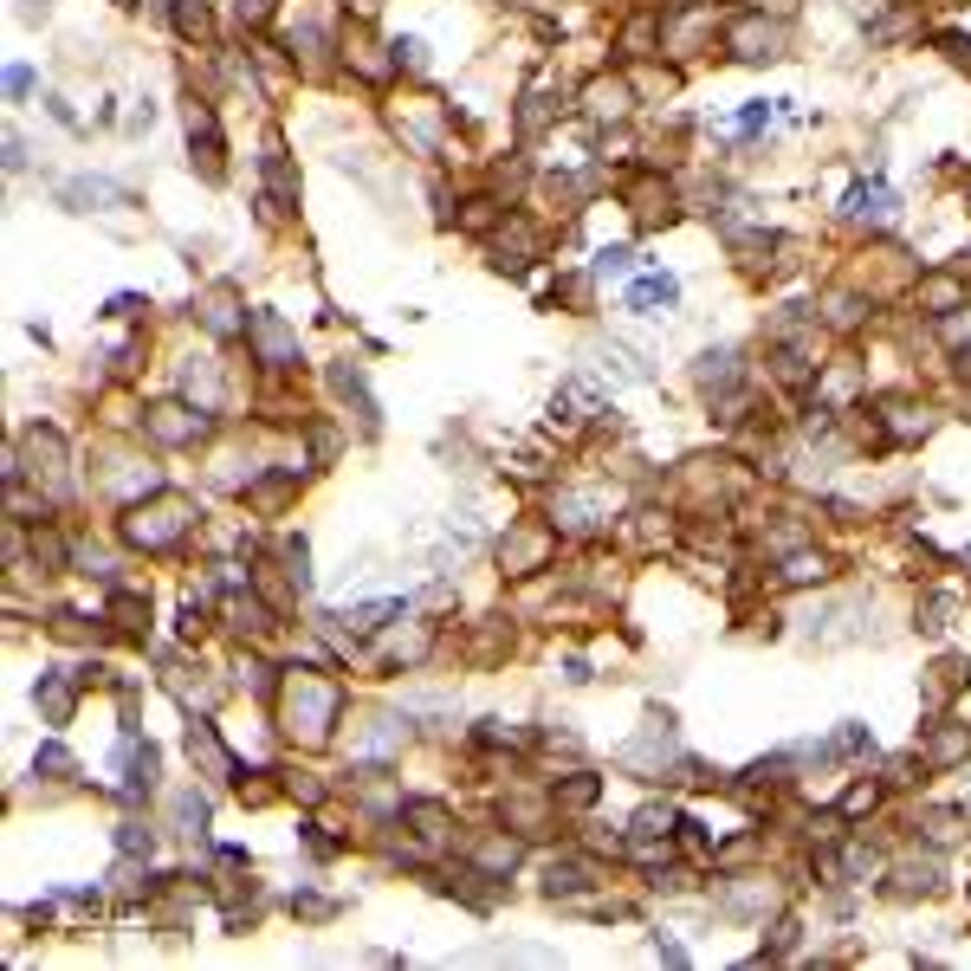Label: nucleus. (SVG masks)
<instances>
[{"mask_svg": "<svg viewBox=\"0 0 971 971\" xmlns=\"http://www.w3.org/2000/svg\"><path fill=\"white\" fill-rule=\"evenodd\" d=\"M285 719H292V738H305V745H324L337 726V687H324V680H298L292 693H285Z\"/></svg>", "mask_w": 971, "mask_h": 971, "instance_id": "nucleus-1", "label": "nucleus"}, {"mask_svg": "<svg viewBox=\"0 0 971 971\" xmlns=\"http://www.w3.org/2000/svg\"><path fill=\"white\" fill-rule=\"evenodd\" d=\"M188 531V499H156V505H136L130 525H123V538L143 544V551H162V544H175Z\"/></svg>", "mask_w": 971, "mask_h": 971, "instance_id": "nucleus-2", "label": "nucleus"}, {"mask_svg": "<svg viewBox=\"0 0 971 971\" xmlns=\"http://www.w3.org/2000/svg\"><path fill=\"white\" fill-rule=\"evenodd\" d=\"M246 337H253V350H259L266 369H292L298 363V331L279 318V311H253V318H246Z\"/></svg>", "mask_w": 971, "mask_h": 971, "instance_id": "nucleus-3", "label": "nucleus"}, {"mask_svg": "<svg viewBox=\"0 0 971 971\" xmlns=\"http://www.w3.org/2000/svg\"><path fill=\"white\" fill-rule=\"evenodd\" d=\"M195 311H201V324H208L214 337L246 331V318H240V292H234V285H208V292L195 298Z\"/></svg>", "mask_w": 971, "mask_h": 971, "instance_id": "nucleus-4", "label": "nucleus"}, {"mask_svg": "<svg viewBox=\"0 0 971 971\" xmlns=\"http://www.w3.org/2000/svg\"><path fill=\"white\" fill-rule=\"evenodd\" d=\"M259 169H266V188H272V195H266V214L292 208V201H298V175H292V162H285V149H279V143H272L266 156H259Z\"/></svg>", "mask_w": 971, "mask_h": 971, "instance_id": "nucleus-5", "label": "nucleus"}, {"mask_svg": "<svg viewBox=\"0 0 971 971\" xmlns=\"http://www.w3.org/2000/svg\"><path fill=\"white\" fill-rule=\"evenodd\" d=\"M26 447H33V460H39V480H46L52 492H65V486H72V480H65V441H59V434H52V428H39V434H26Z\"/></svg>", "mask_w": 971, "mask_h": 971, "instance_id": "nucleus-6", "label": "nucleus"}, {"mask_svg": "<svg viewBox=\"0 0 971 971\" xmlns=\"http://www.w3.org/2000/svg\"><path fill=\"white\" fill-rule=\"evenodd\" d=\"M732 52L738 59H777V52H784V33L764 26V20H738L732 26Z\"/></svg>", "mask_w": 971, "mask_h": 971, "instance_id": "nucleus-7", "label": "nucleus"}, {"mask_svg": "<svg viewBox=\"0 0 971 971\" xmlns=\"http://www.w3.org/2000/svg\"><path fill=\"white\" fill-rule=\"evenodd\" d=\"M149 434H156V441H169V447H182V441H195V434H201V415H188L182 402H162V408H149Z\"/></svg>", "mask_w": 971, "mask_h": 971, "instance_id": "nucleus-8", "label": "nucleus"}, {"mask_svg": "<svg viewBox=\"0 0 971 971\" xmlns=\"http://www.w3.org/2000/svg\"><path fill=\"white\" fill-rule=\"evenodd\" d=\"M674 298H680V285L667 279V272H641V279L628 285V305H635V311H648V318H661V311L674 305Z\"/></svg>", "mask_w": 971, "mask_h": 971, "instance_id": "nucleus-9", "label": "nucleus"}, {"mask_svg": "<svg viewBox=\"0 0 971 971\" xmlns=\"http://www.w3.org/2000/svg\"><path fill=\"white\" fill-rule=\"evenodd\" d=\"M188 751L201 758V771L208 777H227L234 764H227V751H221V738H214V726H188Z\"/></svg>", "mask_w": 971, "mask_h": 971, "instance_id": "nucleus-10", "label": "nucleus"}, {"mask_svg": "<svg viewBox=\"0 0 971 971\" xmlns=\"http://www.w3.org/2000/svg\"><path fill=\"white\" fill-rule=\"evenodd\" d=\"M887 214H894V195L881 182H861L849 195V221H887Z\"/></svg>", "mask_w": 971, "mask_h": 971, "instance_id": "nucleus-11", "label": "nucleus"}, {"mask_svg": "<svg viewBox=\"0 0 971 971\" xmlns=\"http://www.w3.org/2000/svg\"><path fill=\"white\" fill-rule=\"evenodd\" d=\"M971 751V732L965 726H946V732H933V745H926V764H933V771H946V764H959Z\"/></svg>", "mask_w": 971, "mask_h": 971, "instance_id": "nucleus-12", "label": "nucleus"}, {"mask_svg": "<svg viewBox=\"0 0 971 971\" xmlns=\"http://www.w3.org/2000/svg\"><path fill=\"white\" fill-rule=\"evenodd\" d=\"M959 298H965V285H959V279H946V272L920 285V305L933 311V318H946V311H959Z\"/></svg>", "mask_w": 971, "mask_h": 971, "instance_id": "nucleus-13", "label": "nucleus"}, {"mask_svg": "<svg viewBox=\"0 0 971 971\" xmlns=\"http://www.w3.org/2000/svg\"><path fill=\"white\" fill-rule=\"evenodd\" d=\"M39 706H46L52 726H65V713H72V687H65V674H39Z\"/></svg>", "mask_w": 971, "mask_h": 971, "instance_id": "nucleus-14", "label": "nucleus"}, {"mask_svg": "<svg viewBox=\"0 0 971 971\" xmlns=\"http://www.w3.org/2000/svg\"><path fill=\"white\" fill-rule=\"evenodd\" d=\"M505 570H538V557H544V531H518L512 544H505Z\"/></svg>", "mask_w": 971, "mask_h": 971, "instance_id": "nucleus-15", "label": "nucleus"}, {"mask_svg": "<svg viewBox=\"0 0 971 971\" xmlns=\"http://www.w3.org/2000/svg\"><path fill=\"white\" fill-rule=\"evenodd\" d=\"M693 376H700V389H726V382L738 376V357H732V350H706Z\"/></svg>", "mask_w": 971, "mask_h": 971, "instance_id": "nucleus-16", "label": "nucleus"}, {"mask_svg": "<svg viewBox=\"0 0 971 971\" xmlns=\"http://www.w3.org/2000/svg\"><path fill=\"white\" fill-rule=\"evenodd\" d=\"M408 823H415L421 842H447V810L441 803H408Z\"/></svg>", "mask_w": 971, "mask_h": 971, "instance_id": "nucleus-17", "label": "nucleus"}, {"mask_svg": "<svg viewBox=\"0 0 971 971\" xmlns=\"http://www.w3.org/2000/svg\"><path fill=\"white\" fill-rule=\"evenodd\" d=\"M111 615H117V628H149V603H143V596H130V590L111 596Z\"/></svg>", "mask_w": 971, "mask_h": 971, "instance_id": "nucleus-18", "label": "nucleus"}, {"mask_svg": "<svg viewBox=\"0 0 971 971\" xmlns=\"http://www.w3.org/2000/svg\"><path fill=\"white\" fill-rule=\"evenodd\" d=\"M590 111L596 117H622L628 111V85H590Z\"/></svg>", "mask_w": 971, "mask_h": 971, "instance_id": "nucleus-19", "label": "nucleus"}, {"mask_svg": "<svg viewBox=\"0 0 971 971\" xmlns=\"http://www.w3.org/2000/svg\"><path fill=\"white\" fill-rule=\"evenodd\" d=\"M65 201H123V188L91 175V182H65Z\"/></svg>", "mask_w": 971, "mask_h": 971, "instance_id": "nucleus-20", "label": "nucleus"}, {"mask_svg": "<svg viewBox=\"0 0 971 971\" xmlns=\"http://www.w3.org/2000/svg\"><path fill=\"white\" fill-rule=\"evenodd\" d=\"M279 551H285V577H292V583H298V590H311V570H305V564H311V557H305V538H285V544H279Z\"/></svg>", "mask_w": 971, "mask_h": 971, "instance_id": "nucleus-21", "label": "nucleus"}, {"mask_svg": "<svg viewBox=\"0 0 971 971\" xmlns=\"http://www.w3.org/2000/svg\"><path fill=\"white\" fill-rule=\"evenodd\" d=\"M557 803H570V810H583V803H596V777H564V784H557Z\"/></svg>", "mask_w": 971, "mask_h": 971, "instance_id": "nucleus-22", "label": "nucleus"}, {"mask_svg": "<svg viewBox=\"0 0 971 971\" xmlns=\"http://www.w3.org/2000/svg\"><path fill=\"white\" fill-rule=\"evenodd\" d=\"M175 823H182V829H188V836H195V829H201V823H208V803H201V797H195V790H182V797H175Z\"/></svg>", "mask_w": 971, "mask_h": 971, "instance_id": "nucleus-23", "label": "nucleus"}, {"mask_svg": "<svg viewBox=\"0 0 971 971\" xmlns=\"http://www.w3.org/2000/svg\"><path fill=\"white\" fill-rule=\"evenodd\" d=\"M402 738H408V726H395V719H376V726L363 732V745H369V751H395Z\"/></svg>", "mask_w": 971, "mask_h": 971, "instance_id": "nucleus-24", "label": "nucleus"}, {"mask_svg": "<svg viewBox=\"0 0 971 971\" xmlns=\"http://www.w3.org/2000/svg\"><path fill=\"white\" fill-rule=\"evenodd\" d=\"M544 887H551V894H577V887H583V861H564V868L551 861V874H544Z\"/></svg>", "mask_w": 971, "mask_h": 971, "instance_id": "nucleus-25", "label": "nucleus"}, {"mask_svg": "<svg viewBox=\"0 0 971 971\" xmlns=\"http://www.w3.org/2000/svg\"><path fill=\"white\" fill-rule=\"evenodd\" d=\"M667 829H674V810H667V803H661V810H641V816H635V836H641V842L667 836Z\"/></svg>", "mask_w": 971, "mask_h": 971, "instance_id": "nucleus-26", "label": "nucleus"}, {"mask_svg": "<svg viewBox=\"0 0 971 971\" xmlns=\"http://www.w3.org/2000/svg\"><path fill=\"white\" fill-rule=\"evenodd\" d=\"M512 861H518V842H486V849H480V868L486 874H505Z\"/></svg>", "mask_w": 971, "mask_h": 971, "instance_id": "nucleus-27", "label": "nucleus"}, {"mask_svg": "<svg viewBox=\"0 0 971 971\" xmlns=\"http://www.w3.org/2000/svg\"><path fill=\"white\" fill-rule=\"evenodd\" d=\"M402 615V603H363V609H350V622L357 628H382V622H395Z\"/></svg>", "mask_w": 971, "mask_h": 971, "instance_id": "nucleus-28", "label": "nucleus"}, {"mask_svg": "<svg viewBox=\"0 0 971 971\" xmlns=\"http://www.w3.org/2000/svg\"><path fill=\"white\" fill-rule=\"evenodd\" d=\"M39 771H52V777H65V771H72V751H65V745H39Z\"/></svg>", "mask_w": 971, "mask_h": 971, "instance_id": "nucleus-29", "label": "nucleus"}, {"mask_svg": "<svg viewBox=\"0 0 971 971\" xmlns=\"http://www.w3.org/2000/svg\"><path fill=\"white\" fill-rule=\"evenodd\" d=\"M628 266H635V253H622V246H609V253H596V272H603V279H609V272L622 279Z\"/></svg>", "mask_w": 971, "mask_h": 971, "instance_id": "nucleus-30", "label": "nucleus"}, {"mask_svg": "<svg viewBox=\"0 0 971 971\" xmlns=\"http://www.w3.org/2000/svg\"><path fill=\"white\" fill-rule=\"evenodd\" d=\"M149 842H156V836H149V829H136V823H123V836H117V849H123V855H149Z\"/></svg>", "mask_w": 971, "mask_h": 971, "instance_id": "nucleus-31", "label": "nucleus"}, {"mask_svg": "<svg viewBox=\"0 0 971 971\" xmlns=\"http://www.w3.org/2000/svg\"><path fill=\"white\" fill-rule=\"evenodd\" d=\"M136 311H149V298H136V292H117L111 298V318H136Z\"/></svg>", "mask_w": 971, "mask_h": 971, "instance_id": "nucleus-32", "label": "nucleus"}, {"mask_svg": "<svg viewBox=\"0 0 971 971\" xmlns=\"http://www.w3.org/2000/svg\"><path fill=\"white\" fill-rule=\"evenodd\" d=\"M784 577H790V583H810V577H823V557H797V564H790Z\"/></svg>", "mask_w": 971, "mask_h": 971, "instance_id": "nucleus-33", "label": "nucleus"}, {"mask_svg": "<svg viewBox=\"0 0 971 971\" xmlns=\"http://www.w3.org/2000/svg\"><path fill=\"white\" fill-rule=\"evenodd\" d=\"M26 91H33V72H26V65H13V72H7V98H26Z\"/></svg>", "mask_w": 971, "mask_h": 971, "instance_id": "nucleus-34", "label": "nucleus"}, {"mask_svg": "<svg viewBox=\"0 0 971 971\" xmlns=\"http://www.w3.org/2000/svg\"><path fill=\"white\" fill-rule=\"evenodd\" d=\"M764 123H771V104H751V111L738 117V130H764Z\"/></svg>", "mask_w": 971, "mask_h": 971, "instance_id": "nucleus-35", "label": "nucleus"}, {"mask_svg": "<svg viewBox=\"0 0 971 971\" xmlns=\"http://www.w3.org/2000/svg\"><path fill=\"white\" fill-rule=\"evenodd\" d=\"M959 369H965V376H971V344H965V350H959Z\"/></svg>", "mask_w": 971, "mask_h": 971, "instance_id": "nucleus-36", "label": "nucleus"}, {"mask_svg": "<svg viewBox=\"0 0 971 971\" xmlns=\"http://www.w3.org/2000/svg\"><path fill=\"white\" fill-rule=\"evenodd\" d=\"M117 7H130V0H117Z\"/></svg>", "mask_w": 971, "mask_h": 971, "instance_id": "nucleus-37", "label": "nucleus"}, {"mask_svg": "<svg viewBox=\"0 0 971 971\" xmlns=\"http://www.w3.org/2000/svg\"><path fill=\"white\" fill-rule=\"evenodd\" d=\"M965 564H971V551H965Z\"/></svg>", "mask_w": 971, "mask_h": 971, "instance_id": "nucleus-38", "label": "nucleus"}]
</instances>
